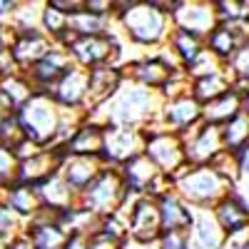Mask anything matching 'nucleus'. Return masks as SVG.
I'll return each instance as SVG.
<instances>
[{
  "label": "nucleus",
  "mask_w": 249,
  "mask_h": 249,
  "mask_svg": "<svg viewBox=\"0 0 249 249\" xmlns=\"http://www.w3.org/2000/svg\"><path fill=\"white\" fill-rule=\"evenodd\" d=\"M115 23L130 37V43L142 48H162L172 33L170 15L157 3H115Z\"/></svg>",
  "instance_id": "f257e3e1"
},
{
  "label": "nucleus",
  "mask_w": 249,
  "mask_h": 249,
  "mask_svg": "<svg viewBox=\"0 0 249 249\" xmlns=\"http://www.w3.org/2000/svg\"><path fill=\"white\" fill-rule=\"evenodd\" d=\"M175 192L192 207V210H212L217 202L232 195V182L224 179L210 164L204 167H187L172 177Z\"/></svg>",
  "instance_id": "f03ea898"
},
{
  "label": "nucleus",
  "mask_w": 249,
  "mask_h": 249,
  "mask_svg": "<svg viewBox=\"0 0 249 249\" xmlns=\"http://www.w3.org/2000/svg\"><path fill=\"white\" fill-rule=\"evenodd\" d=\"M130 199H132V195H127V187L122 182L120 167H110V164H105V170L77 195V204L90 210L92 214H97L100 219L117 214Z\"/></svg>",
  "instance_id": "7ed1b4c3"
},
{
  "label": "nucleus",
  "mask_w": 249,
  "mask_h": 249,
  "mask_svg": "<svg viewBox=\"0 0 249 249\" xmlns=\"http://www.w3.org/2000/svg\"><path fill=\"white\" fill-rule=\"evenodd\" d=\"M25 140H30L37 147H53L57 140L60 124V107L48 92H35L20 110H15Z\"/></svg>",
  "instance_id": "20e7f679"
},
{
  "label": "nucleus",
  "mask_w": 249,
  "mask_h": 249,
  "mask_svg": "<svg viewBox=\"0 0 249 249\" xmlns=\"http://www.w3.org/2000/svg\"><path fill=\"white\" fill-rule=\"evenodd\" d=\"M60 48H65L70 60L75 62L77 68H85V70H92V68H105V65H112V68H120L117 60L122 57V45L117 43L115 33H107V35H90V37H75V35H65L60 40Z\"/></svg>",
  "instance_id": "39448f33"
},
{
  "label": "nucleus",
  "mask_w": 249,
  "mask_h": 249,
  "mask_svg": "<svg viewBox=\"0 0 249 249\" xmlns=\"http://www.w3.org/2000/svg\"><path fill=\"white\" fill-rule=\"evenodd\" d=\"M162 237L160 207L152 197H132L127 204V242L150 247Z\"/></svg>",
  "instance_id": "423d86ee"
},
{
  "label": "nucleus",
  "mask_w": 249,
  "mask_h": 249,
  "mask_svg": "<svg viewBox=\"0 0 249 249\" xmlns=\"http://www.w3.org/2000/svg\"><path fill=\"white\" fill-rule=\"evenodd\" d=\"M144 157H150L152 164L167 177L179 175L187 167L184 157V142L177 132H157V135H144Z\"/></svg>",
  "instance_id": "0eeeda50"
},
{
  "label": "nucleus",
  "mask_w": 249,
  "mask_h": 249,
  "mask_svg": "<svg viewBox=\"0 0 249 249\" xmlns=\"http://www.w3.org/2000/svg\"><path fill=\"white\" fill-rule=\"evenodd\" d=\"M144 150V132L137 127H120L110 124L102 132V162L110 167H122L124 162L142 155Z\"/></svg>",
  "instance_id": "6e6552de"
},
{
  "label": "nucleus",
  "mask_w": 249,
  "mask_h": 249,
  "mask_svg": "<svg viewBox=\"0 0 249 249\" xmlns=\"http://www.w3.org/2000/svg\"><path fill=\"white\" fill-rule=\"evenodd\" d=\"M184 142V157L190 167H204L212 164V160L224 152V142H222V127L214 124H204L199 122L197 127H192L190 132L182 135Z\"/></svg>",
  "instance_id": "1a4fd4ad"
},
{
  "label": "nucleus",
  "mask_w": 249,
  "mask_h": 249,
  "mask_svg": "<svg viewBox=\"0 0 249 249\" xmlns=\"http://www.w3.org/2000/svg\"><path fill=\"white\" fill-rule=\"evenodd\" d=\"M170 20H172V28L187 30L199 37H207L219 23L214 3H207V0H179Z\"/></svg>",
  "instance_id": "9d476101"
},
{
  "label": "nucleus",
  "mask_w": 249,
  "mask_h": 249,
  "mask_svg": "<svg viewBox=\"0 0 249 249\" xmlns=\"http://www.w3.org/2000/svg\"><path fill=\"white\" fill-rule=\"evenodd\" d=\"M88 90H90V70L72 65L48 90V95L62 110H85L88 107Z\"/></svg>",
  "instance_id": "9b49d317"
},
{
  "label": "nucleus",
  "mask_w": 249,
  "mask_h": 249,
  "mask_svg": "<svg viewBox=\"0 0 249 249\" xmlns=\"http://www.w3.org/2000/svg\"><path fill=\"white\" fill-rule=\"evenodd\" d=\"M157 117H160L162 127L167 132L184 135L202 122V105L192 95H179V97H172V100H164Z\"/></svg>",
  "instance_id": "f8f14e48"
},
{
  "label": "nucleus",
  "mask_w": 249,
  "mask_h": 249,
  "mask_svg": "<svg viewBox=\"0 0 249 249\" xmlns=\"http://www.w3.org/2000/svg\"><path fill=\"white\" fill-rule=\"evenodd\" d=\"M72 65H75V62L70 60L68 50L60 48V45H55L43 60H37L33 68L20 70V72H25V77L30 80V85H33L35 92H48Z\"/></svg>",
  "instance_id": "ddd939ff"
},
{
  "label": "nucleus",
  "mask_w": 249,
  "mask_h": 249,
  "mask_svg": "<svg viewBox=\"0 0 249 249\" xmlns=\"http://www.w3.org/2000/svg\"><path fill=\"white\" fill-rule=\"evenodd\" d=\"M175 72L177 70H172L170 65H164L157 55H152V57L150 55L147 57H137V60L130 62V65L122 68V77L127 82H135V85H140V88L157 90V92L167 85Z\"/></svg>",
  "instance_id": "4468645a"
},
{
  "label": "nucleus",
  "mask_w": 249,
  "mask_h": 249,
  "mask_svg": "<svg viewBox=\"0 0 249 249\" xmlns=\"http://www.w3.org/2000/svg\"><path fill=\"white\" fill-rule=\"evenodd\" d=\"M23 232L30 237L33 249H62L70 237L57 224V212H50V210H40L30 222H25Z\"/></svg>",
  "instance_id": "2eb2a0df"
},
{
  "label": "nucleus",
  "mask_w": 249,
  "mask_h": 249,
  "mask_svg": "<svg viewBox=\"0 0 249 249\" xmlns=\"http://www.w3.org/2000/svg\"><path fill=\"white\" fill-rule=\"evenodd\" d=\"M53 48H55V43L40 30H35V33H15L13 45H10V62H13L15 70H28L37 60H43Z\"/></svg>",
  "instance_id": "dca6fc26"
},
{
  "label": "nucleus",
  "mask_w": 249,
  "mask_h": 249,
  "mask_svg": "<svg viewBox=\"0 0 249 249\" xmlns=\"http://www.w3.org/2000/svg\"><path fill=\"white\" fill-rule=\"evenodd\" d=\"M105 170V162L102 157H80V155H62V162H60V170L57 175L68 182V187L80 195L85 187Z\"/></svg>",
  "instance_id": "f3484780"
},
{
  "label": "nucleus",
  "mask_w": 249,
  "mask_h": 249,
  "mask_svg": "<svg viewBox=\"0 0 249 249\" xmlns=\"http://www.w3.org/2000/svg\"><path fill=\"white\" fill-rule=\"evenodd\" d=\"M60 162H62V150L43 147L40 152H35L33 157L20 162V167H18V182L30 184V187L43 184L45 179H50L53 175H57Z\"/></svg>",
  "instance_id": "a211bd4d"
},
{
  "label": "nucleus",
  "mask_w": 249,
  "mask_h": 249,
  "mask_svg": "<svg viewBox=\"0 0 249 249\" xmlns=\"http://www.w3.org/2000/svg\"><path fill=\"white\" fill-rule=\"evenodd\" d=\"M122 68H112V65H105V68H92L90 70V90H88V107L85 112L95 110V107H102L117 95V90L122 88Z\"/></svg>",
  "instance_id": "6ab92c4d"
},
{
  "label": "nucleus",
  "mask_w": 249,
  "mask_h": 249,
  "mask_svg": "<svg viewBox=\"0 0 249 249\" xmlns=\"http://www.w3.org/2000/svg\"><path fill=\"white\" fill-rule=\"evenodd\" d=\"M157 207H160V219H162V234L164 232H187L190 234L195 210L175 190L157 197Z\"/></svg>",
  "instance_id": "aec40b11"
},
{
  "label": "nucleus",
  "mask_w": 249,
  "mask_h": 249,
  "mask_svg": "<svg viewBox=\"0 0 249 249\" xmlns=\"http://www.w3.org/2000/svg\"><path fill=\"white\" fill-rule=\"evenodd\" d=\"M242 100H244V95L232 85V90H227L224 95H219L212 102L202 105V122L214 124V127H224L227 122L234 120L242 112Z\"/></svg>",
  "instance_id": "412c9836"
},
{
  "label": "nucleus",
  "mask_w": 249,
  "mask_h": 249,
  "mask_svg": "<svg viewBox=\"0 0 249 249\" xmlns=\"http://www.w3.org/2000/svg\"><path fill=\"white\" fill-rule=\"evenodd\" d=\"M37 195H40V204L43 210H50V212H65L70 207L77 204V195L68 187V182L62 179L60 175H53L50 179H45L43 184L35 187Z\"/></svg>",
  "instance_id": "4be33fe9"
},
{
  "label": "nucleus",
  "mask_w": 249,
  "mask_h": 249,
  "mask_svg": "<svg viewBox=\"0 0 249 249\" xmlns=\"http://www.w3.org/2000/svg\"><path fill=\"white\" fill-rule=\"evenodd\" d=\"M190 239H192V247H197V249H219L222 247L224 232L217 224L212 210H195Z\"/></svg>",
  "instance_id": "5701e85b"
},
{
  "label": "nucleus",
  "mask_w": 249,
  "mask_h": 249,
  "mask_svg": "<svg viewBox=\"0 0 249 249\" xmlns=\"http://www.w3.org/2000/svg\"><path fill=\"white\" fill-rule=\"evenodd\" d=\"M102 127L88 122L80 124V130L62 144V155H80V157H100L102 155Z\"/></svg>",
  "instance_id": "b1692460"
},
{
  "label": "nucleus",
  "mask_w": 249,
  "mask_h": 249,
  "mask_svg": "<svg viewBox=\"0 0 249 249\" xmlns=\"http://www.w3.org/2000/svg\"><path fill=\"white\" fill-rule=\"evenodd\" d=\"M5 204L23 222H30L40 210H43L37 190H35V187H30V184H23V182H15L13 187H8V190H5Z\"/></svg>",
  "instance_id": "393cba45"
},
{
  "label": "nucleus",
  "mask_w": 249,
  "mask_h": 249,
  "mask_svg": "<svg viewBox=\"0 0 249 249\" xmlns=\"http://www.w3.org/2000/svg\"><path fill=\"white\" fill-rule=\"evenodd\" d=\"M212 214H214V219L222 227L224 234L239 230V227H244V224H249V210L234 195H227L222 202H217L212 207Z\"/></svg>",
  "instance_id": "a878e982"
},
{
  "label": "nucleus",
  "mask_w": 249,
  "mask_h": 249,
  "mask_svg": "<svg viewBox=\"0 0 249 249\" xmlns=\"http://www.w3.org/2000/svg\"><path fill=\"white\" fill-rule=\"evenodd\" d=\"M115 18H102L95 13H88L82 8L80 13L68 18V33L75 37H90V35H107L112 30Z\"/></svg>",
  "instance_id": "bb28decb"
},
{
  "label": "nucleus",
  "mask_w": 249,
  "mask_h": 249,
  "mask_svg": "<svg viewBox=\"0 0 249 249\" xmlns=\"http://www.w3.org/2000/svg\"><path fill=\"white\" fill-rule=\"evenodd\" d=\"M164 45L172 50V55L179 60V65L187 68L204 50V37L192 35L187 30H179V28H172V33H170V37H167V43H164Z\"/></svg>",
  "instance_id": "cd10ccee"
},
{
  "label": "nucleus",
  "mask_w": 249,
  "mask_h": 249,
  "mask_svg": "<svg viewBox=\"0 0 249 249\" xmlns=\"http://www.w3.org/2000/svg\"><path fill=\"white\" fill-rule=\"evenodd\" d=\"M227 90H232V75L227 72V68H224V70H222V72H217V75L192 80L190 95L199 102V105H207V102H212L214 97L224 95Z\"/></svg>",
  "instance_id": "c85d7f7f"
},
{
  "label": "nucleus",
  "mask_w": 249,
  "mask_h": 249,
  "mask_svg": "<svg viewBox=\"0 0 249 249\" xmlns=\"http://www.w3.org/2000/svg\"><path fill=\"white\" fill-rule=\"evenodd\" d=\"M0 90H3V95L10 100L13 110H20L35 95L30 80L25 77V72H20V70H10L5 75H0Z\"/></svg>",
  "instance_id": "c756f323"
},
{
  "label": "nucleus",
  "mask_w": 249,
  "mask_h": 249,
  "mask_svg": "<svg viewBox=\"0 0 249 249\" xmlns=\"http://www.w3.org/2000/svg\"><path fill=\"white\" fill-rule=\"evenodd\" d=\"M222 142L227 152H239L249 142V117L244 112H239L234 120H230L222 127Z\"/></svg>",
  "instance_id": "7c9ffc66"
},
{
  "label": "nucleus",
  "mask_w": 249,
  "mask_h": 249,
  "mask_svg": "<svg viewBox=\"0 0 249 249\" xmlns=\"http://www.w3.org/2000/svg\"><path fill=\"white\" fill-rule=\"evenodd\" d=\"M40 15H43V3H18L13 18H10V28L13 33H35L40 30Z\"/></svg>",
  "instance_id": "2f4dec72"
},
{
  "label": "nucleus",
  "mask_w": 249,
  "mask_h": 249,
  "mask_svg": "<svg viewBox=\"0 0 249 249\" xmlns=\"http://www.w3.org/2000/svg\"><path fill=\"white\" fill-rule=\"evenodd\" d=\"M40 33L48 35L55 45H60V40L68 35V15H62L55 10L50 3H43V15H40Z\"/></svg>",
  "instance_id": "473e14b6"
},
{
  "label": "nucleus",
  "mask_w": 249,
  "mask_h": 249,
  "mask_svg": "<svg viewBox=\"0 0 249 249\" xmlns=\"http://www.w3.org/2000/svg\"><path fill=\"white\" fill-rule=\"evenodd\" d=\"M224 70V62L217 60L210 50H202L190 65L184 68V72L190 75V80H199V77H210V75H217Z\"/></svg>",
  "instance_id": "72a5a7b5"
},
{
  "label": "nucleus",
  "mask_w": 249,
  "mask_h": 249,
  "mask_svg": "<svg viewBox=\"0 0 249 249\" xmlns=\"http://www.w3.org/2000/svg\"><path fill=\"white\" fill-rule=\"evenodd\" d=\"M18 167H20V162L15 152L5 147V144H0V187L3 190H8V187L18 182Z\"/></svg>",
  "instance_id": "f704fd0d"
},
{
  "label": "nucleus",
  "mask_w": 249,
  "mask_h": 249,
  "mask_svg": "<svg viewBox=\"0 0 249 249\" xmlns=\"http://www.w3.org/2000/svg\"><path fill=\"white\" fill-rule=\"evenodd\" d=\"M23 140H25V135H23V127H20V120L15 112L8 115L5 120H0V144L15 150Z\"/></svg>",
  "instance_id": "c9c22d12"
},
{
  "label": "nucleus",
  "mask_w": 249,
  "mask_h": 249,
  "mask_svg": "<svg viewBox=\"0 0 249 249\" xmlns=\"http://www.w3.org/2000/svg\"><path fill=\"white\" fill-rule=\"evenodd\" d=\"M214 10H217L219 23H237V20H244V3H237V0H217Z\"/></svg>",
  "instance_id": "e433bc0d"
},
{
  "label": "nucleus",
  "mask_w": 249,
  "mask_h": 249,
  "mask_svg": "<svg viewBox=\"0 0 249 249\" xmlns=\"http://www.w3.org/2000/svg\"><path fill=\"white\" fill-rule=\"evenodd\" d=\"M25 230V222L20 219L8 204H0V232L5 234H20Z\"/></svg>",
  "instance_id": "4c0bfd02"
},
{
  "label": "nucleus",
  "mask_w": 249,
  "mask_h": 249,
  "mask_svg": "<svg viewBox=\"0 0 249 249\" xmlns=\"http://www.w3.org/2000/svg\"><path fill=\"white\" fill-rule=\"evenodd\" d=\"M157 249H195L187 232H164L157 239Z\"/></svg>",
  "instance_id": "58836bf2"
},
{
  "label": "nucleus",
  "mask_w": 249,
  "mask_h": 249,
  "mask_svg": "<svg viewBox=\"0 0 249 249\" xmlns=\"http://www.w3.org/2000/svg\"><path fill=\"white\" fill-rule=\"evenodd\" d=\"M219 249H249V224L239 227L234 232H227Z\"/></svg>",
  "instance_id": "ea45409f"
},
{
  "label": "nucleus",
  "mask_w": 249,
  "mask_h": 249,
  "mask_svg": "<svg viewBox=\"0 0 249 249\" xmlns=\"http://www.w3.org/2000/svg\"><path fill=\"white\" fill-rule=\"evenodd\" d=\"M85 10L102 15V18H115V3L112 0H85Z\"/></svg>",
  "instance_id": "a19ab883"
},
{
  "label": "nucleus",
  "mask_w": 249,
  "mask_h": 249,
  "mask_svg": "<svg viewBox=\"0 0 249 249\" xmlns=\"http://www.w3.org/2000/svg\"><path fill=\"white\" fill-rule=\"evenodd\" d=\"M122 244L124 242H115V239L100 234V232H95L92 237H88V249H122Z\"/></svg>",
  "instance_id": "79ce46f5"
},
{
  "label": "nucleus",
  "mask_w": 249,
  "mask_h": 249,
  "mask_svg": "<svg viewBox=\"0 0 249 249\" xmlns=\"http://www.w3.org/2000/svg\"><path fill=\"white\" fill-rule=\"evenodd\" d=\"M50 5L55 8V10H60L62 15H75V13H80L82 8H85V0H50Z\"/></svg>",
  "instance_id": "37998d69"
},
{
  "label": "nucleus",
  "mask_w": 249,
  "mask_h": 249,
  "mask_svg": "<svg viewBox=\"0 0 249 249\" xmlns=\"http://www.w3.org/2000/svg\"><path fill=\"white\" fill-rule=\"evenodd\" d=\"M232 195L249 210V175H239L237 182L232 184Z\"/></svg>",
  "instance_id": "c03bdc74"
},
{
  "label": "nucleus",
  "mask_w": 249,
  "mask_h": 249,
  "mask_svg": "<svg viewBox=\"0 0 249 249\" xmlns=\"http://www.w3.org/2000/svg\"><path fill=\"white\" fill-rule=\"evenodd\" d=\"M234 157H237V170H239V175H249V142L244 144L239 152H234Z\"/></svg>",
  "instance_id": "a18cd8bd"
},
{
  "label": "nucleus",
  "mask_w": 249,
  "mask_h": 249,
  "mask_svg": "<svg viewBox=\"0 0 249 249\" xmlns=\"http://www.w3.org/2000/svg\"><path fill=\"white\" fill-rule=\"evenodd\" d=\"M8 249H33V242H30V237L25 232H20V234L13 237V242H10Z\"/></svg>",
  "instance_id": "49530a36"
},
{
  "label": "nucleus",
  "mask_w": 249,
  "mask_h": 249,
  "mask_svg": "<svg viewBox=\"0 0 249 249\" xmlns=\"http://www.w3.org/2000/svg\"><path fill=\"white\" fill-rule=\"evenodd\" d=\"M15 110H13V105H10V100L3 95V90H0V120H5L8 115H13Z\"/></svg>",
  "instance_id": "de8ad7c7"
},
{
  "label": "nucleus",
  "mask_w": 249,
  "mask_h": 249,
  "mask_svg": "<svg viewBox=\"0 0 249 249\" xmlns=\"http://www.w3.org/2000/svg\"><path fill=\"white\" fill-rule=\"evenodd\" d=\"M13 237H15V234H5V232H0V249H8V247H10V242H13Z\"/></svg>",
  "instance_id": "09e8293b"
},
{
  "label": "nucleus",
  "mask_w": 249,
  "mask_h": 249,
  "mask_svg": "<svg viewBox=\"0 0 249 249\" xmlns=\"http://www.w3.org/2000/svg\"><path fill=\"white\" fill-rule=\"evenodd\" d=\"M242 112L249 117V90L244 92V100H242Z\"/></svg>",
  "instance_id": "8fccbe9b"
},
{
  "label": "nucleus",
  "mask_w": 249,
  "mask_h": 249,
  "mask_svg": "<svg viewBox=\"0 0 249 249\" xmlns=\"http://www.w3.org/2000/svg\"><path fill=\"white\" fill-rule=\"evenodd\" d=\"M122 249H130V244H127V242H124V244H122Z\"/></svg>",
  "instance_id": "3c124183"
}]
</instances>
